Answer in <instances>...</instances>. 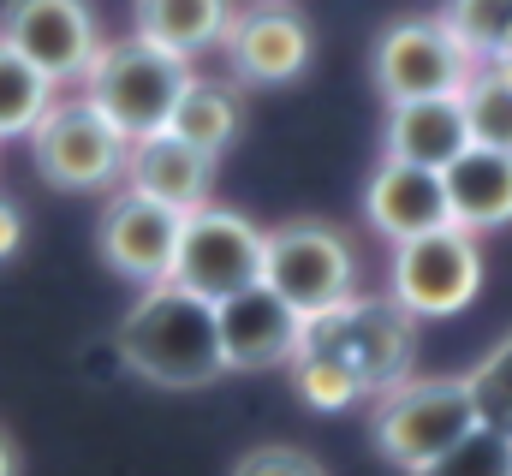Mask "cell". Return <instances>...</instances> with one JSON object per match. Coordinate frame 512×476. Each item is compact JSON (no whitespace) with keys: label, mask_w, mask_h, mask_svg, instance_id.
Masks as SVG:
<instances>
[{"label":"cell","mask_w":512,"mask_h":476,"mask_svg":"<svg viewBox=\"0 0 512 476\" xmlns=\"http://www.w3.org/2000/svg\"><path fill=\"white\" fill-rule=\"evenodd\" d=\"M233 476H328V465L316 459V453H304V447H280V441H268V447H251Z\"/></svg>","instance_id":"cell-26"},{"label":"cell","mask_w":512,"mask_h":476,"mask_svg":"<svg viewBox=\"0 0 512 476\" xmlns=\"http://www.w3.org/2000/svg\"><path fill=\"white\" fill-rule=\"evenodd\" d=\"M179 233H185V215L155 203V197H137L120 191L108 209H102V227H96V250L114 274H126L137 286H161L173 274V256H179Z\"/></svg>","instance_id":"cell-12"},{"label":"cell","mask_w":512,"mask_h":476,"mask_svg":"<svg viewBox=\"0 0 512 476\" xmlns=\"http://www.w3.org/2000/svg\"><path fill=\"white\" fill-rule=\"evenodd\" d=\"M393 304L411 310L417 322H435V316H459L477 286H483V250L465 227H435V233H417L405 244H393Z\"/></svg>","instance_id":"cell-9"},{"label":"cell","mask_w":512,"mask_h":476,"mask_svg":"<svg viewBox=\"0 0 512 476\" xmlns=\"http://www.w3.org/2000/svg\"><path fill=\"white\" fill-rule=\"evenodd\" d=\"M221 316V352L227 369H286V357L298 352L304 316L292 304H280L268 286H251L227 304H215Z\"/></svg>","instance_id":"cell-13"},{"label":"cell","mask_w":512,"mask_h":476,"mask_svg":"<svg viewBox=\"0 0 512 476\" xmlns=\"http://www.w3.org/2000/svg\"><path fill=\"white\" fill-rule=\"evenodd\" d=\"M471 149V125H465V102L459 96H423V102H399L387 108L382 155L387 161H411V167H453Z\"/></svg>","instance_id":"cell-16"},{"label":"cell","mask_w":512,"mask_h":476,"mask_svg":"<svg viewBox=\"0 0 512 476\" xmlns=\"http://www.w3.org/2000/svg\"><path fill=\"white\" fill-rule=\"evenodd\" d=\"M465 125H471V143H483V149H507L512 155V78H501L495 66L489 72H477L471 84H465Z\"/></svg>","instance_id":"cell-23"},{"label":"cell","mask_w":512,"mask_h":476,"mask_svg":"<svg viewBox=\"0 0 512 476\" xmlns=\"http://www.w3.org/2000/svg\"><path fill=\"white\" fill-rule=\"evenodd\" d=\"M48 102H54V84L0 42V137H30V125L48 114Z\"/></svg>","instance_id":"cell-20"},{"label":"cell","mask_w":512,"mask_h":476,"mask_svg":"<svg viewBox=\"0 0 512 476\" xmlns=\"http://www.w3.org/2000/svg\"><path fill=\"white\" fill-rule=\"evenodd\" d=\"M167 280L209 298V304H227V298L262 286V227L239 209H221V203L191 209Z\"/></svg>","instance_id":"cell-6"},{"label":"cell","mask_w":512,"mask_h":476,"mask_svg":"<svg viewBox=\"0 0 512 476\" xmlns=\"http://www.w3.org/2000/svg\"><path fill=\"white\" fill-rule=\"evenodd\" d=\"M441 24L471 60H495L512 42V0H447Z\"/></svg>","instance_id":"cell-21"},{"label":"cell","mask_w":512,"mask_h":476,"mask_svg":"<svg viewBox=\"0 0 512 476\" xmlns=\"http://www.w3.org/2000/svg\"><path fill=\"white\" fill-rule=\"evenodd\" d=\"M471 78H477V60L429 12L393 18L376 36V96H382L387 108L423 102V96H465Z\"/></svg>","instance_id":"cell-7"},{"label":"cell","mask_w":512,"mask_h":476,"mask_svg":"<svg viewBox=\"0 0 512 476\" xmlns=\"http://www.w3.org/2000/svg\"><path fill=\"white\" fill-rule=\"evenodd\" d=\"M465 381H471V399H477V423L512 435V328L477 357V369Z\"/></svg>","instance_id":"cell-24"},{"label":"cell","mask_w":512,"mask_h":476,"mask_svg":"<svg viewBox=\"0 0 512 476\" xmlns=\"http://www.w3.org/2000/svg\"><path fill=\"white\" fill-rule=\"evenodd\" d=\"M167 131L191 149H203L209 161H221L239 131H245V108H239V90L221 84V78H191V90L179 96V108L167 119Z\"/></svg>","instance_id":"cell-19"},{"label":"cell","mask_w":512,"mask_h":476,"mask_svg":"<svg viewBox=\"0 0 512 476\" xmlns=\"http://www.w3.org/2000/svg\"><path fill=\"white\" fill-rule=\"evenodd\" d=\"M126 131H114V119H102L84 96L78 102H48V114L30 125V161L48 185L60 191H102L126 173Z\"/></svg>","instance_id":"cell-8"},{"label":"cell","mask_w":512,"mask_h":476,"mask_svg":"<svg viewBox=\"0 0 512 476\" xmlns=\"http://www.w3.org/2000/svg\"><path fill=\"white\" fill-rule=\"evenodd\" d=\"M441 185H447V215L453 227L465 233H495L512 221V155L507 149H483L471 143L453 167H441Z\"/></svg>","instance_id":"cell-17"},{"label":"cell","mask_w":512,"mask_h":476,"mask_svg":"<svg viewBox=\"0 0 512 476\" xmlns=\"http://www.w3.org/2000/svg\"><path fill=\"white\" fill-rule=\"evenodd\" d=\"M227 66L239 84H256V90H274V84H298L316 60V36H310V18L292 12L286 0H256L245 12H233L227 36Z\"/></svg>","instance_id":"cell-11"},{"label":"cell","mask_w":512,"mask_h":476,"mask_svg":"<svg viewBox=\"0 0 512 476\" xmlns=\"http://www.w3.org/2000/svg\"><path fill=\"white\" fill-rule=\"evenodd\" d=\"M185 90H191V60H179L143 36L102 42V54L84 72V102L102 119H114V131H126V143L167 131Z\"/></svg>","instance_id":"cell-2"},{"label":"cell","mask_w":512,"mask_h":476,"mask_svg":"<svg viewBox=\"0 0 512 476\" xmlns=\"http://www.w3.org/2000/svg\"><path fill=\"white\" fill-rule=\"evenodd\" d=\"M18 244H24V215H18L12 197H0V262H6Z\"/></svg>","instance_id":"cell-27"},{"label":"cell","mask_w":512,"mask_h":476,"mask_svg":"<svg viewBox=\"0 0 512 476\" xmlns=\"http://www.w3.org/2000/svg\"><path fill=\"white\" fill-rule=\"evenodd\" d=\"M370 405H376V417H370L376 453L405 476L435 465L447 447H459L477 429V399H471L465 375H405L393 393L370 399Z\"/></svg>","instance_id":"cell-4"},{"label":"cell","mask_w":512,"mask_h":476,"mask_svg":"<svg viewBox=\"0 0 512 476\" xmlns=\"http://www.w3.org/2000/svg\"><path fill=\"white\" fill-rule=\"evenodd\" d=\"M411 476H512V435L477 423L459 447H447L435 465H423V471H411Z\"/></svg>","instance_id":"cell-25"},{"label":"cell","mask_w":512,"mask_h":476,"mask_svg":"<svg viewBox=\"0 0 512 476\" xmlns=\"http://www.w3.org/2000/svg\"><path fill=\"white\" fill-rule=\"evenodd\" d=\"M0 476H18V447H12L6 429H0Z\"/></svg>","instance_id":"cell-28"},{"label":"cell","mask_w":512,"mask_h":476,"mask_svg":"<svg viewBox=\"0 0 512 476\" xmlns=\"http://www.w3.org/2000/svg\"><path fill=\"white\" fill-rule=\"evenodd\" d=\"M120 179H126V191H137V197H155V203L191 215V209H203L209 191H215V161H209L203 149L179 143L173 131H155V137H137V143H131Z\"/></svg>","instance_id":"cell-15"},{"label":"cell","mask_w":512,"mask_h":476,"mask_svg":"<svg viewBox=\"0 0 512 476\" xmlns=\"http://www.w3.org/2000/svg\"><path fill=\"white\" fill-rule=\"evenodd\" d=\"M298 340L334 357V363L358 381L364 399H382V393H393L405 375H417V369H411V363H417V316L399 310L393 298H364V292H358V298H346L340 310L310 316Z\"/></svg>","instance_id":"cell-3"},{"label":"cell","mask_w":512,"mask_h":476,"mask_svg":"<svg viewBox=\"0 0 512 476\" xmlns=\"http://www.w3.org/2000/svg\"><path fill=\"white\" fill-rule=\"evenodd\" d=\"M131 36L179 54V60H197L209 48H221L227 24H233V0H137L131 6Z\"/></svg>","instance_id":"cell-18"},{"label":"cell","mask_w":512,"mask_h":476,"mask_svg":"<svg viewBox=\"0 0 512 476\" xmlns=\"http://www.w3.org/2000/svg\"><path fill=\"white\" fill-rule=\"evenodd\" d=\"M364 215H370V227L382 238H393V244H405V238H417V233H435V227H453L441 173L411 167V161H387V155L376 161V173H370Z\"/></svg>","instance_id":"cell-14"},{"label":"cell","mask_w":512,"mask_h":476,"mask_svg":"<svg viewBox=\"0 0 512 476\" xmlns=\"http://www.w3.org/2000/svg\"><path fill=\"white\" fill-rule=\"evenodd\" d=\"M120 357L137 381L167 387V393H191L227 375V352H221V316L209 298L161 280L143 286V298L120 322Z\"/></svg>","instance_id":"cell-1"},{"label":"cell","mask_w":512,"mask_h":476,"mask_svg":"<svg viewBox=\"0 0 512 476\" xmlns=\"http://www.w3.org/2000/svg\"><path fill=\"white\" fill-rule=\"evenodd\" d=\"M286 375H292V393H298L304 405H316V411H346V405L364 399L358 381H352L334 357L316 352V346H304V340H298V352L286 357Z\"/></svg>","instance_id":"cell-22"},{"label":"cell","mask_w":512,"mask_h":476,"mask_svg":"<svg viewBox=\"0 0 512 476\" xmlns=\"http://www.w3.org/2000/svg\"><path fill=\"white\" fill-rule=\"evenodd\" d=\"M262 286L304 322L358 298V244L328 221H286L262 233Z\"/></svg>","instance_id":"cell-5"},{"label":"cell","mask_w":512,"mask_h":476,"mask_svg":"<svg viewBox=\"0 0 512 476\" xmlns=\"http://www.w3.org/2000/svg\"><path fill=\"white\" fill-rule=\"evenodd\" d=\"M495 72H501V78H512V42L501 48V54H495Z\"/></svg>","instance_id":"cell-29"},{"label":"cell","mask_w":512,"mask_h":476,"mask_svg":"<svg viewBox=\"0 0 512 476\" xmlns=\"http://www.w3.org/2000/svg\"><path fill=\"white\" fill-rule=\"evenodd\" d=\"M0 42L30 60L48 84H84L90 60L102 54V24L90 0H6Z\"/></svg>","instance_id":"cell-10"}]
</instances>
